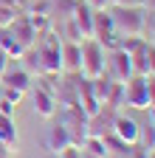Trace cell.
<instances>
[{
	"label": "cell",
	"mask_w": 155,
	"mask_h": 158,
	"mask_svg": "<svg viewBox=\"0 0 155 158\" xmlns=\"http://www.w3.org/2000/svg\"><path fill=\"white\" fill-rule=\"evenodd\" d=\"M110 20H113V28L119 37H138L144 31L147 14H144L141 6H113Z\"/></svg>",
	"instance_id": "cell-1"
},
{
	"label": "cell",
	"mask_w": 155,
	"mask_h": 158,
	"mask_svg": "<svg viewBox=\"0 0 155 158\" xmlns=\"http://www.w3.org/2000/svg\"><path fill=\"white\" fill-rule=\"evenodd\" d=\"M82 51V62H79V73L85 79H96V76H104V62H107V51L96 37H85L79 43Z\"/></svg>",
	"instance_id": "cell-2"
},
{
	"label": "cell",
	"mask_w": 155,
	"mask_h": 158,
	"mask_svg": "<svg viewBox=\"0 0 155 158\" xmlns=\"http://www.w3.org/2000/svg\"><path fill=\"white\" fill-rule=\"evenodd\" d=\"M37 56H40V71L43 73H59L62 71V43H59V37L45 31L43 40L37 43Z\"/></svg>",
	"instance_id": "cell-3"
},
{
	"label": "cell",
	"mask_w": 155,
	"mask_h": 158,
	"mask_svg": "<svg viewBox=\"0 0 155 158\" xmlns=\"http://www.w3.org/2000/svg\"><path fill=\"white\" fill-rule=\"evenodd\" d=\"M88 118H90V116H88L79 105H65V107H62L59 124L71 133L73 144H79V141H85V138H88Z\"/></svg>",
	"instance_id": "cell-4"
},
{
	"label": "cell",
	"mask_w": 155,
	"mask_h": 158,
	"mask_svg": "<svg viewBox=\"0 0 155 158\" xmlns=\"http://www.w3.org/2000/svg\"><path fill=\"white\" fill-rule=\"evenodd\" d=\"M104 71H110V79H113V82H127V79L135 73V68H133V56H130L124 48H113V51L107 54Z\"/></svg>",
	"instance_id": "cell-5"
},
{
	"label": "cell",
	"mask_w": 155,
	"mask_h": 158,
	"mask_svg": "<svg viewBox=\"0 0 155 158\" xmlns=\"http://www.w3.org/2000/svg\"><path fill=\"white\" fill-rule=\"evenodd\" d=\"M124 105L130 107H149V90H147V76L144 73H133L124 82Z\"/></svg>",
	"instance_id": "cell-6"
},
{
	"label": "cell",
	"mask_w": 155,
	"mask_h": 158,
	"mask_svg": "<svg viewBox=\"0 0 155 158\" xmlns=\"http://www.w3.org/2000/svg\"><path fill=\"white\" fill-rule=\"evenodd\" d=\"M110 133L119 138V141H124V144H138V138H141V127H138V122L135 118H130V116H124V113H116L113 116V127H110Z\"/></svg>",
	"instance_id": "cell-7"
},
{
	"label": "cell",
	"mask_w": 155,
	"mask_h": 158,
	"mask_svg": "<svg viewBox=\"0 0 155 158\" xmlns=\"http://www.w3.org/2000/svg\"><path fill=\"white\" fill-rule=\"evenodd\" d=\"M68 17L76 23V28H79L82 40H85V37H93V9L85 3V0H76Z\"/></svg>",
	"instance_id": "cell-8"
},
{
	"label": "cell",
	"mask_w": 155,
	"mask_h": 158,
	"mask_svg": "<svg viewBox=\"0 0 155 158\" xmlns=\"http://www.w3.org/2000/svg\"><path fill=\"white\" fill-rule=\"evenodd\" d=\"M31 96H34V113L37 116H43V118H54L56 116V96L48 88H34Z\"/></svg>",
	"instance_id": "cell-9"
},
{
	"label": "cell",
	"mask_w": 155,
	"mask_h": 158,
	"mask_svg": "<svg viewBox=\"0 0 155 158\" xmlns=\"http://www.w3.org/2000/svg\"><path fill=\"white\" fill-rule=\"evenodd\" d=\"M0 85H9V88H17V90H23L28 93L31 90V73L26 68H6V73L0 76Z\"/></svg>",
	"instance_id": "cell-10"
},
{
	"label": "cell",
	"mask_w": 155,
	"mask_h": 158,
	"mask_svg": "<svg viewBox=\"0 0 155 158\" xmlns=\"http://www.w3.org/2000/svg\"><path fill=\"white\" fill-rule=\"evenodd\" d=\"M45 144H48L51 152H62L65 147L73 144V138H71V133H68L62 124H51V127H48V135H45Z\"/></svg>",
	"instance_id": "cell-11"
},
{
	"label": "cell",
	"mask_w": 155,
	"mask_h": 158,
	"mask_svg": "<svg viewBox=\"0 0 155 158\" xmlns=\"http://www.w3.org/2000/svg\"><path fill=\"white\" fill-rule=\"evenodd\" d=\"M0 141L6 144L9 152H17V147H20V138H17V130H14V118H9V116H0Z\"/></svg>",
	"instance_id": "cell-12"
},
{
	"label": "cell",
	"mask_w": 155,
	"mask_h": 158,
	"mask_svg": "<svg viewBox=\"0 0 155 158\" xmlns=\"http://www.w3.org/2000/svg\"><path fill=\"white\" fill-rule=\"evenodd\" d=\"M79 62H82V51H79V43H62V71H79Z\"/></svg>",
	"instance_id": "cell-13"
},
{
	"label": "cell",
	"mask_w": 155,
	"mask_h": 158,
	"mask_svg": "<svg viewBox=\"0 0 155 158\" xmlns=\"http://www.w3.org/2000/svg\"><path fill=\"white\" fill-rule=\"evenodd\" d=\"M17 17H20V11L14 6H0V28H9Z\"/></svg>",
	"instance_id": "cell-14"
},
{
	"label": "cell",
	"mask_w": 155,
	"mask_h": 158,
	"mask_svg": "<svg viewBox=\"0 0 155 158\" xmlns=\"http://www.w3.org/2000/svg\"><path fill=\"white\" fill-rule=\"evenodd\" d=\"M3 99H9V102L17 107V105H20L23 99H26V93H23V90H17V88H9V85H3Z\"/></svg>",
	"instance_id": "cell-15"
},
{
	"label": "cell",
	"mask_w": 155,
	"mask_h": 158,
	"mask_svg": "<svg viewBox=\"0 0 155 158\" xmlns=\"http://www.w3.org/2000/svg\"><path fill=\"white\" fill-rule=\"evenodd\" d=\"M59 155H62V158H85V150H82L79 144H71V147H65Z\"/></svg>",
	"instance_id": "cell-16"
},
{
	"label": "cell",
	"mask_w": 155,
	"mask_h": 158,
	"mask_svg": "<svg viewBox=\"0 0 155 158\" xmlns=\"http://www.w3.org/2000/svg\"><path fill=\"white\" fill-rule=\"evenodd\" d=\"M0 116H9V118H14V105L9 102V99H3V90H0Z\"/></svg>",
	"instance_id": "cell-17"
},
{
	"label": "cell",
	"mask_w": 155,
	"mask_h": 158,
	"mask_svg": "<svg viewBox=\"0 0 155 158\" xmlns=\"http://www.w3.org/2000/svg\"><path fill=\"white\" fill-rule=\"evenodd\" d=\"M9 65H11V56H9L3 48H0V76L6 73V68H9Z\"/></svg>",
	"instance_id": "cell-18"
},
{
	"label": "cell",
	"mask_w": 155,
	"mask_h": 158,
	"mask_svg": "<svg viewBox=\"0 0 155 158\" xmlns=\"http://www.w3.org/2000/svg\"><path fill=\"white\" fill-rule=\"evenodd\" d=\"M85 3H88L93 11H99V9H107V6H110V0H85Z\"/></svg>",
	"instance_id": "cell-19"
},
{
	"label": "cell",
	"mask_w": 155,
	"mask_h": 158,
	"mask_svg": "<svg viewBox=\"0 0 155 158\" xmlns=\"http://www.w3.org/2000/svg\"><path fill=\"white\" fill-rule=\"evenodd\" d=\"M26 3V0H0V6H14V9H20Z\"/></svg>",
	"instance_id": "cell-20"
},
{
	"label": "cell",
	"mask_w": 155,
	"mask_h": 158,
	"mask_svg": "<svg viewBox=\"0 0 155 158\" xmlns=\"http://www.w3.org/2000/svg\"><path fill=\"white\" fill-rule=\"evenodd\" d=\"M147 158H155V150H149V152H147Z\"/></svg>",
	"instance_id": "cell-21"
},
{
	"label": "cell",
	"mask_w": 155,
	"mask_h": 158,
	"mask_svg": "<svg viewBox=\"0 0 155 158\" xmlns=\"http://www.w3.org/2000/svg\"><path fill=\"white\" fill-rule=\"evenodd\" d=\"M51 158H62V155H59V152H54V155H51Z\"/></svg>",
	"instance_id": "cell-22"
},
{
	"label": "cell",
	"mask_w": 155,
	"mask_h": 158,
	"mask_svg": "<svg viewBox=\"0 0 155 158\" xmlns=\"http://www.w3.org/2000/svg\"><path fill=\"white\" fill-rule=\"evenodd\" d=\"M152 45H155V43H152Z\"/></svg>",
	"instance_id": "cell-23"
}]
</instances>
